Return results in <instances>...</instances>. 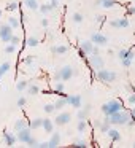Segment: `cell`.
<instances>
[{"mask_svg":"<svg viewBox=\"0 0 135 148\" xmlns=\"http://www.w3.org/2000/svg\"><path fill=\"white\" fill-rule=\"evenodd\" d=\"M132 118V113L127 112V110H121V112H116L113 115H110V121L111 124H116V126H125Z\"/></svg>","mask_w":135,"mask_h":148,"instance_id":"1","label":"cell"},{"mask_svg":"<svg viewBox=\"0 0 135 148\" xmlns=\"http://www.w3.org/2000/svg\"><path fill=\"white\" fill-rule=\"evenodd\" d=\"M121 110H122V103L119 102L118 99H111V100H108L106 103L102 105V113L106 116L113 115V113H116V112H121Z\"/></svg>","mask_w":135,"mask_h":148,"instance_id":"2","label":"cell"},{"mask_svg":"<svg viewBox=\"0 0 135 148\" xmlns=\"http://www.w3.org/2000/svg\"><path fill=\"white\" fill-rule=\"evenodd\" d=\"M94 77L97 80H100L102 83H111V81L116 80V73L111 70H106V69H100V70L94 72Z\"/></svg>","mask_w":135,"mask_h":148,"instance_id":"3","label":"cell"},{"mask_svg":"<svg viewBox=\"0 0 135 148\" xmlns=\"http://www.w3.org/2000/svg\"><path fill=\"white\" fill-rule=\"evenodd\" d=\"M13 38V27L10 24H2L0 26V40L3 43H10Z\"/></svg>","mask_w":135,"mask_h":148,"instance_id":"4","label":"cell"},{"mask_svg":"<svg viewBox=\"0 0 135 148\" xmlns=\"http://www.w3.org/2000/svg\"><path fill=\"white\" fill-rule=\"evenodd\" d=\"M16 135H18V142H21V143H27V142L32 138V127H30V126H27V127L18 131Z\"/></svg>","mask_w":135,"mask_h":148,"instance_id":"5","label":"cell"},{"mask_svg":"<svg viewBox=\"0 0 135 148\" xmlns=\"http://www.w3.org/2000/svg\"><path fill=\"white\" fill-rule=\"evenodd\" d=\"M89 65L94 72L103 69V59L100 58V54H91L89 56Z\"/></svg>","mask_w":135,"mask_h":148,"instance_id":"6","label":"cell"},{"mask_svg":"<svg viewBox=\"0 0 135 148\" xmlns=\"http://www.w3.org/2000/svg\"><path fill=\"white\" fill-rule=\"evenodd\" d=\"M70 119H72L70 113H68V112H62V113H59V115L54 118V123H56V126H65V124L70 123Z\"/></svg>","mask_w":135,"mask_h":148,"instance_id":"7","label":"cell"},{"mask_svg":"<svg viewBox=\"0 0 135 148\" xmlns=\"http://www.w3.org/2000/svg\"><path fill=\"white\" fill-rule=\"evenodd\" d=\"M59 70H61L62 81H67V80H70V78L75 75V70H73V67H72V65H65V67L59 69Z\"/></svg>","mask_w":135,"mask_h":148,"instance_id":"8","label":"cell"},{"mask_svg":"<svg viewBox=\"0 0 135 148\" xmlns=\"http://www.w3.org/2000/svg\"><path fill=\"white\" fill-rule=\"evenodd\" d=\"M91 40L94 42V45H99V46H105L106 43H108V38H106L105 35H102V34H99V32L92 34Z\"/></svg>","mask_w":135,"mask_h":148,"instance_id":"9","label":"cell"},{"mask_svg":"<svg viewBox=\"0 0 135 148\" xmlns=\"http://www.w3.org/2000/svg\"><path fill=\"white\" fill-rule=\"evenodd\" d=\"M16 142H18V135H14L13 132H5L3 134V143L7 147H13Z\"/></svg>","mask_w":135,"mask_h":148,"instance_id":"10","label":"cell"},{"mask_svg":"<svg viewBox=\"0 0 135 148\" xmlns=\"http://www.w3.org/2000/svg\"><path fill=\"white\" fill-rule=\"evenodd\" d=\"M68 105H72L73 108H81V96L80 94H75V96H68Z\"/></svg>","mask_w":135,"mask_h":148,"instance_id":"11","label":"cell"},{"mask_svg":"<svg viewBox=\"0 0 135 148\" xmlns=\"http://www.w3.org/2000/svg\"><path fill=\"white\" fill-rule=\"evenodd\" d=\"M94 42L92 40H84V42H81V45H80V49H83L86 54H91L92 53V49H94Z\"/></svg>","mask_w":135,"mask_h":148,"instance_id":"12","label":"cell"},{"mask_svg":"<svg viewBox=\"0 0 135 148\" xmlns=\"http://www.w3.org/2000/svg\"><path fill=\"white\" fill-rule=\"evenodd\" d=\"M118 58H119V61H122V59H127V58L135 59V53L132 51V49L122 48V49H119V51H118Z\"/></svg>","mask_w":135,"mask_h":148,"instance_id":"13","label":"cell"},{"mask_svg":"<svg viewBox=\"0 0 135 148\" xmlns=\"http://www.w3.org/2000/svg\"><path fill=\"white\" fill-rule=\"evenodd\" d=\"M48 142H49V148L59 147V143H61V134H59V132H52L51 138H49Z\"/></svg>","mask_w":135,"mask_h":148,"instance_id":"14","label":"cell"},{"mask_svg":"<svg viewBox=\"0 0 135 148\" xmlns=\"http://www.w3.org/2000/svg\"><path fill=\"white\" fill-rule=\"evenodd\" d=\"M106 134H108V137H110V140H111V142H119L122 138L121 132H119L118 129H110Z\"/></svg>","mask_w":135,"mask_h":148,"instance_id":"15","label":"cell"},{"mask_svg":"<svg viewBox=\"0 0 135 148\" xmlns=\"http://www.w3.org/2000/svg\"><path fill=\"white\" fill-rule=\"evenodd\" d=\"M110 126H111V121H110V116H106V115H105V118H103V121L100 123V126H99L100 132H108L110 129H111Z\"/></svg>","mask_w":135,"mask_h":148,"instance_id":"16","label":"cell"},{"mask_svg":"<svg viewBox=\"0 0 135 148\" xmlns=\"http://www.w3.org/2000/svg\"><path fill=\"white\" fill-rule=\"evenodd\" d=\"M89 112H91V105L89 103H86L84 105V108H81L80 112H78V119H86L87 118V115H89Z\"/></svg>","mask_w":135,"mask_h":148,"instance_id":"17","label":"cell"},{"mask_svg":"<svg viewBox=\"0 0 135 148\" xmlns=\"http://www.w3.org/2000/svg\"><path fill=\"white\" fill-rule=\"evenodd\" d=\"M24 5H26L29 10H32V11L40 10V5H38V2H37V0H24Z\"/></svg>","mask_w":135,"mask_h":148,"instance_id":"18","label":"cell"},{"mask_svg":"<svg viewBox=\"0 0 135 148\" xmlns=\"http://www.w3.org/2000/svg\"><path fill=\"white\" fill-rule=\"evenodd\" d=\"M95 5H102L103 8H113L116 2L115 0H95Z\"/></svg>","mask_w":135,"mask_h":148,"instance_id":"19","label":"cell"},{"mask_svg":"<svg viewBox=\"0 0 135 148\" xmlns=\"http://www.w3.org/2000/svg\"><path fill=\"white\" fill-rule=\"evenodd\" d=\"M54 124L56 123H52L51 119H43V129H45V132H49V134H51V132L54 131Z\"/></svg>","mask_w":135,"mask_h":148,"instance_id":"20","label":"cell"},{"mask_svg":"<svg viewBox=\"0 0 135 148\" xmlns=\"http://www.w3.org/2000/svg\"><path fill=\"white\" fill-rule=\"evenodd\" d=\"M54 105H56V110H62L65 105H68V100H67V97H59V99L54 102Z\"/></svg>","mask_w":135,"mask_h":148,"instance_id":"21","label":"cell"},{"mask_svg":"<svg viewBox=\"0 0 135 148\" xmlns=\"http://www.w3.org/2000/svg\"><path fill=\"white\" fill-rule=\"evenodd\" d=\"M68 51V46L65 45H59V46H52L51 48V53H56V54H65Z\"/></svg>","mask_w":135,"mask_h":148,"instance_id":"22","label":"cell"},{"mask_svg":"<svg viewBox=\"0 0 135 148\" xmlns=\"http://www.w3.org/2000/svg\"><path fill=\"white\" fill-rule=\"evenodd\" d=\"M54 10V7L51 5V2L49 3H45V5H40V13L42 14H48L49 11H52Z\"/></svg>","mask_w":135,"mask_h":148,"instance_id":"23","label":"cell"},{"mask_svg":"<svg viewBox=\"0 0 135 148\" xmlns=\"http://www.w3.org/2000/svg\"><path fill=\"white\" fill-rule=\"evenodd\" d=\"M24 127H27V123H26V119H22V118H19V119H16V123H14V131H21V129H24Z\"/></svg>","mask_w":135,"mask_h":148,"instance_id":"24","label":"cell"},{"mask_svg":"<svg viewBox=\"0 0 135 148\" xmlns=\"http://www.w3.org/2000/svg\"><path fill=\"white\" fill-rule=\"evenodd\" d=\"M11 69V65H10V62H3V64H0V80L3 78V75L7 73L8 70Z\"/></svg>","mask_w":135,"mask_h":148,"instance_id":"25","label":"cell"},{"mask_svg":"<svg viewBox=\"0 0 135 148\" xmlns=\"http://www.w3.org/2000/svg\"><path fill=\"white\" fill-rule=\"evenodd\" d=\"M27 88H29V81H26V80H19V81H18V84H16L18 92H22L24 89H27Z\"/></svg>","mask_w":135,"mask_h":148,"instance_id":"26","label":"cell"},{"mask_svg":"<svg viewBox=\"0 0 135 148\" xmlns=\"http://www.w3.org/2000/svg\"><path fill=\"white\" fill-rule=\"evenodd\" d=\"M30 127L32 129H38V127H43V118H35L32 123H30Z\"/></svg>","mask_w":135,"mask_h":148,"instance_id":"27","label":"cell"},{"mask_svg":"<svg viewBox=\"0 0 135 148\" xmlns=\"http://www.w3.org/2000/svg\"><path fill=\"white\" fill-rule=\"evenodd\" d=\"M26 45L29 46V48H35V46L38 45V38H37V37H29V38L26 40Z\"/></svg>","mask_w":135,"mask_h":148,"instance_id":"28","label":"cell"},{"mask_svg":"<svg viewBox=\"0 0 135 148\" xmlns=\"http://www.w3.org/2000/svg\"><path fill=\"white\" fill-rule=\"evenodd\" d=\"M86 127H87L86 119H80V121H78V126H76V131L80 132V134H83V132L86 131Z\"/></svg>","mask_w":135,"mask_h":148,"instance_id":"29","label":"cell"},{"mask_svg":"<svg viewBox=\"0 0 135 148\" xmlns=\"http://www.w3.org/2000/svg\"><path fill=\"white\" fill-rule=\"evenodd\" d=\"M27 92H29L30 96H37V94L40 92V88L37 86V84H29V88H27Z\"/></svg>","mask_w":135,"mask_h":148,"instance_id":"30","label":"cell"},{"mask_svg":"<svg viewBox=\"0 0 135 148\" xmlns=\"http://www.w3.org/2000/svg\"><path fill=\"white\" fill-rule=\"evenodd\" d=\"M83 14L81 13H73L72 14V21H73V23H76V24H80V23H83Z\"/></svg>","mask_w":135,"mask_h":148,"instance_id":"31","label":"cell"},{"mask_svg":"<svg viewBox=\"0 0 135 148\" xmlns=\"http://www.w3.org/2000/svg\"><path fill=\"white\" fill-rule=\"evenodd\" d=\"M5 53H7V54H13V53H16V45L8 43V45L5 46Z\"/></svg>","mask_w":135,"mask_h":148,"instance_id":"32","label":"cell"},{"mask_svg":"<svg viewBox=\"0 0 135 148\" xmlns=\"http://www.w3.org/2000/svg\"><path fill=\"white\" fill-rule=\"evenodd\" d=\"M8 24H10L13 29H18V27H19V21H18V18H8Z\"/></svg>","mask_w":135,"mask_h":148,"instance_id":"33","label":"cell"},{"mask_svg":"<svg viewBox=\"0 0 135 148\" xmlns=\"http://www.w3.org/2000/svg\"><path fill=\"white\" fill-rule=\"evenodd\" d=\"M18 8H19V3H16V2H11L7 5V11H16Z\"/></svg>","mask_w":135,"mask_h":148,"instance_id":"34","label":"cell"},{"mask_svg":"<svg viewBox=\"0 0 135 148\" xmlns=\"http://www.w3.org/2000/svg\"><path fill=\"white\" fill-rule=\"evenodd\" d=\"M54 89H56V92L62 94V92H64V83H62V81H56V86H54Z\"/></svg>","mask_w":135,"mask_h":148,"instance_id":"35","label":"cell"},{"mask_svg":"<svg viewBox=\"0 0 135 148\" xmlns=\"http://www.w3.org/2000/svg\"><path fill=\"white\" fill-rule=\"evenodd\" d=\"M43 108H45V112H46V113H52V112L56 110V105H54V103H46V105L43 107Z\"/></svg>","mask_w":135,"mask_h":148,"instance_id":"36","label":"cell"},{"mask_svg":"<svg viewBox=\"0 0 135 148\" xmlns=\"http://www.w3.org/2000/svg\"><path fill=\"white\" fill-rule=\"evenodd\" d=\"M73 147L86 148V147H87V142H86V140H81V138H80V140H76V142H75V143H73Z\"/></svg>","mask_w":135,"mask_h":148,"instance_id":"37","label":"cell"},{"mask_svg":"<svg viewBox=\"0 0 135 148\" xmlns=\"http://www.w3.org/2000/svg\"><path fill=\"white\" fill-rule=\"evenodd\" d=\"M122 65H124V67H130L132 65V62H134V59H130V58H127V59H122Z\"/></svg>","mask_w":135,"mask_h":148,"instance_id":"38","label":"cell"},{"mask_svg":"<svg viewBox=\"0 0 135 148\" xmlns=\"http://www.w3.org/2000/svg\"><path fill=\"white\" fill-rule=\"evenodd\" d=\"M54 81H62V77H61V70H56L54 72V77H52Z\"/></svg>","mask_w":135,"mask_h":148,"instance_id":"39","label":"cell"},{"mask_svg":"<svg viewBox=\"0 0 135 148\" xmlns=\"http://www.w3.org/2000/svg\"><path fill=\"white\" fill-rule=\"evenodd\" d=\"M35 61V56H27L26 59H24V64H27V65H30L32 62Z\"/></svg>","mask_w":135,"mask_h":148,"instance_id":"40","label":"cell"},{"mask_svg":"<svg viewBox=\"0 0 135 148\" xmlns=\"http://www.w3.org/2000/svg\"><path fill=\"white\" fill-rule=\"evenodd\" d=\"M110 26L111 27H121V23H119V19H113V21H110Z\"/></svg>","mask_w":135,"mask_h":148,"instance_id":"41","label":"cell"},{"mask_svg":"<svg viewBox=\"0 0 135 148\" xmlns=\"http://www.w3.org/2000/svg\"><path fill=\"white\" fill-rule=\"evenodd\" d=\"M119 23H121V27H127L129 26V19H127V18H121Z\"/></svg>","mask_w":135,"mask_h":148,"instance_id":"42","label":"cell"},{"mask_svg":"<svg viewBox=\"0 0 135 148\" xmlns=\"http://www.w3.org/2000/svg\"><path fill=\"white\" fill-rule=\"evenodd\" d=\"M129 103H130V105H135V91L129 96Z\"/></svg>","mask_w":135,"mask_h":148,"instance_id":"43","label":"cell"},{"mask_svg":"<svg viewBox=\"0 0 135 148\" xmlns=\"http://www.w3.org/2000/svg\"><path fill=\"white\" fill-rule=\"evenodd\" d=\"M27 145H29V147H37V145H38V142H37L35 138L32 137V138H30L29 142H27Z\"/></svg>","mask_w":135,"mask_h":148,"instance_id":"44","label":"cell"},{"mask_svg":"<svg viewBox=\"0 0 135 148\" xmlns=\"http://www.w3.org/2000/svg\"><path fill=\"white\" fill-rule=\"evenodd\" d=\"M22 105H26V97H19L18 99V107H22Z\"/></svg>","mask_w":135,"mask_h":148,"instance_id":"45","label":"cell"},{"mask_svg":"<svg viewBox=\"0 0 135 148\" xmlns=\"http://www.w3.org/2000/svg\"><path fill=\"white\" fill-rule=\"evenodd\" d=\"M10 43H13V45H19V37H16V35H13V38H11V42Z\"/></svg>","mask_w":135,"mask_h":148,"instance_id":"46","label":"cell"},{"mask_svg":"<svg viewBox=\"0 0 135 148\" xmlns=\"http://www.w3.org/2000/svg\"><path fill=\"white\" fill-rule=\"evenodd\" d=\"M37 147H38V148H46V147H49V142H38Z\"/></svg>","mask_w":135,"mask_h":148,"instance_id":"47","label":"cell"},{"mask_svg":"<svg viewBox=\"0 0 135 148\" xmlns=\"http://www.w3.org/2000/svg\"><path fill=\"white\" fill-rule=\"evenodd\" d=\"M127 14L130 16V14H135V7H129L127 8Z\"/></svg>","mask_w":135,"mask_h":148,"instance_id":"48","label":"cell"},{"mask_svg":"<svg viewBox=\"0 0 135 148\" xmlns=\"http://www.w3.org/2000/svg\"><path fill=\"white\" fill-rule=\"evenodd\" d=\"M48 24H49L48 19H46V18H43V19H42V26H43V27H48Z\"/></svg>","mask_w":135,"mask_h":148,"instance_id":"49","label":"cell"},{"mask_svg":"<svg viewBox=\"0 0 135 148\" xmlns=\"http://www.w3.org/2000/svg\"><path fill=\"white\" fill-rule=\"evenodd\" d=\"M91 54H99V45L94 46V49H92V53H91Z\"/></svg>","mask_w":135,"mask_h":148,"instance_id":"50","label":"cell"},{"mask_svg":"<svg viewBox=\"0 0 135 148\" xmlns=\"http://www.w3.org/2000/svg\"><path fill=\"white\" fill-rule=\"evenodd\" d=\"M51 5H52L54 8H57V7H59V0H51Z\"/></svg>","mask_w":135,"mask_h":148,"instance_id":"51","label":"cell"},{"mask_svg":"<svg viewBox=\"0 0 135 148\" xmlns=\"http://www.w3.org/2000/svg\"><path fill=\"white\" fill-rule=\"evenodd\" d=\"M95 21H97V23H103V21H105V16H97Z\"/></svg>","mask_w":135,"mask_h":148,"instance_id":"52","label":"cell"},{"mask_svg":"<svg viewBox=\"0 0 135 148\" xmlns=\"http://www.w3.org/2000/svg\"><path fill=\"white\" fill-rule=\"evenodd\" d=\"M130 113H132V116L135 118V107H132V110H130Z\"/></svg>","mask_w":135,"mask_h":148,"instance_id":"53","label":"cell"},{"mask_svg":"<svg viewBox=\"0 0 135 148\" xmlns=\"http://www.w3.org/2000/svg\"><path fill=\"white\" fill-rule=\"evenodd\" d=\"M0 18H2V10H0Z\"/></svg>","mask_w":135,"mask_h":148,"instance_id":"54","label":"cell"},{"mask_svg":"<svg viewBox=\"0 0 135 148\" xmlns=\"http://www.w3.org/2000/svg\"><path fill=\"white\" fill-rule=\"evenodd\" d=\"M134 147H135V143H134Z\"/></svg>","mask_w":135,"mask_h":148,"instance_id":"55","label":"cell"}]
</instances>
